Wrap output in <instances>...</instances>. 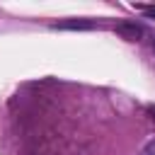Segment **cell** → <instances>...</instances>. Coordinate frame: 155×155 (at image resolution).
Here are the masks:
<instances>
[{
	"label": "cell",
	"mask_w": 155,
	"mask_h": 155,
	"mask_svg": "<svg viewBox=\"0 0 155 155\" xmlns=\"http://www.w3.org/2000/svg\"><path fill=\"white\" fill-rule=\"evenodd\" d=\"M145 114H148V116L155 121V104H148V107H145Z\"/></svg>",
	"instance_id": "4"
},
{
	"label": "cell",
	"mask_w": 155,
	"mask_h": 155,
	"mask_svg": "<svg viewBox=\"0 0 155 155\" xmlns=\"http://www.w3.org/2000/svg\"><path fill=\"white\" fill-rule=\"evenodd\" d=\"M140 155H155V138H153V140H148V143L143 145Z\"/></svg>",
	"instance_id": "3"
},
{
	"label": "cell",
	"mask_w": 155,
	"mask_h": 155,
	"mask_svg": "<svg viewBox=\"0 0 155 155\" xmlns=\"http://www.w3.org/2000/svg\"><path fill=\"white\" fill-rule=\"evenodd\" d=\"M116 31H119L124 39H128V41H138V39L143 36V29H140L138 24H119Z\"/></svg>",
	"instance_id": "1"
},
{
	"label": "cell",
	"mask_w": 155,
	"mask_h": 155,
	"mask_svg": "<svg viewBox=\"0 0 155 155\" xmlns=\"http://www.w3.org/2000/svg\"><path fill=\"white\" fill-rule=\"evenodd\" d=\"M58 27H61V29H92V22H85V19H73V22H61Z\"/></svg>",
	"instance_id": "2"
}]
</instances>
